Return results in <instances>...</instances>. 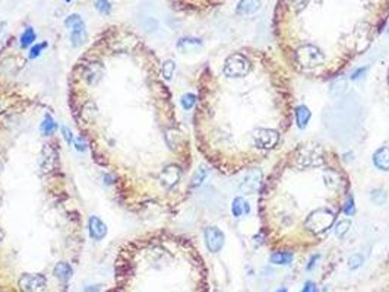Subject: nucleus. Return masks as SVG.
Wrapping results in <instances>:
<instances>
[{
  "label": "nucleus",
  "mask_w": 389,
  "mask_h": 292,
  "mask_svg": "<svg viewBox=\"0 0 389 292\" xmlns=\"http://www.w3.org/2000/svg\"><path fill=\"white\" fill-rule=\"evenodd\" d=\"M75 146H76V151H81V152H84L85 149H87V143H85V140H84V137H78L76 140H75Z\"/></svg>",
  "instance_id": "cd10ccee"
},
{
  "label": "nucleus",
  "mask_w": 389,
  "mask_h": 292,
  "mask_svg": "<svg viewBox=\"0 0 389 292\" xmlns=\"http://www.w3.org/2000/svg\"><path fill=\"white\" fill-rule=\"evenodd\" d=\"M56 129H57V123L53 120V117L50 114H46L44 116V120L41 123V132L44 135H52V133L56 132Z\"/></svg>",
  "instance_id": "2eb2a0df"
},
{
  "label": "nucleus",
  "mask_w": 389,
  "mask_h": 292,
  "mask_svg": "<svg viewBox=\"0 0 389 292\" xmlns=\"http://www.w3.org/2000/svg\"><path fill=\"white\" fill-rule=\"evenodd\" d=\"M88 228H89V235L92 240H103L107 235V225L98 218V216H91L88 221Z\"/></svg>",
  "instance_id": "423d86ee"
},
{
  "label": "nucleus",
  "mask_w": 389,
  "mask_h": 292,
  "mask_svg": "<svg viewBox=\"0 0 389 292\" xmlns=\"http://www.w3.org/2000/svg\"><path fill=\"white\" fill-rule=\"evenodd\" d=\"M100 291V286L98 285H95L94 288L92 286H88L87 289H85V292H98Z\"/></svg>",
  "instance_id": "7c9ffc66"
},
{
  "label": "nucleus",
  "mask_w": 389,
  "mask_h": 292,
  "mask_svg": "<svg viewBox=\"0 0 389 292\" xmlns=\"http://www.w3.org/2000/svg\"><path fill=\"white\" fill-rule=\"evenodd\" d=\"M180 178H181V168L178 165H176V164L167 165L159 174V183L167 190L176 187L178 184Z\"/></svg>",
  "instance_id": "20e7f679"
},
{
  "label": "nucleus",
  "mask_w": 389,
  "mask_h": 292,
  "mask_svg": "<svg viewBox=\"0 0 389 292\" xmlns=\"http://www.w3.org/2000/svg\"><path fill=\"white\" fill-rule=\"evenodd\" d=\"M202 47V41L199 38H192V37H186V38H180L177 43V49L183 53H189V52H194Z\"/></svg>",
  "instance_id": "1a4fd4ad"
},
{
  "label": "nucleus",
  "mask_w": 389,
  "mask_h": 292,
  "mask_svg": "<svg viewBox=\"0 0 389 292\" xmlns=\"http://www.w3.org/2000/svg\"><path fill=\"white\" fill-rule=\"evenodd\" d=\"M370 199H371V202L376 203V205H383L385 200H386V193H385L383 190H374V191L370 194Z\"/></svg>",
  "instance_id": "5701e85b"
},
{
  "label": "nucleus",
  "mask_w": 389,
  "mask_h": 292,
  "mask_svg": "<svg viewBox=\"0 0 389 292\" xmlns=\"http://www.w3.org/2000/svg\"><path fill=\"white\" fill-rule=\"evenodd\" d=\"M300 292H319V289H318V286H316L315 282L309 280V282L304 283V286H303V289Z\"/></svg>",
  "instance_id": "a878e982"
},
{
  "label": "nucleus",
  "mask_w": 389,
  "mask_h": 292,
  "mask_svg": "<svg viewBox=\"0 0 389 292\" xmlns=\"http://www.w3.org/2000/svg\"><path fill=\"white\" fill-rule=\"evenodd\" d=\"M348 194L350 180L336 154L318 143L299 145L275 165L261 191L264 232L322 241Z\"/></svg>",
  "instance_id": "f257e3e1"
},
{
  "label": "nucleus",
  "mask_w": 389,
  "mask_h": 292,
  "mask_svg": "<svg viewBox=\"0 0 389 292\" xmlns=\"http://www.w3.org/2000/svg\"><path fill=\"white\" fill-rule=\"evenodd\" d=\"M294 258V253L291 251H275L274 254H271L269 261L274 264H290Z\"/></svg>",
  "instance_id": "ddd939ff"
},
{
  "label": "nucleus",
  "mask_w": 389,
  "mask_h": 292,
  "mask_svg": "<svg viewBox=\"0 0 389 292\" xmlns=\"http://www.w3.org/2000/svg\"><path fill=\"white\" fill-rule=\"evenodd\" d=\"M205 237V245L211 253H218L224 245V234L217 226H208L204 232Z\"/></svg>",
  "instance_id": "39448f33"
},
{
  "label": "nucleus",
  "mask_w": 389,
  "mask_h": 292,
  "mask_svg": "<svg viewBox=\"0 0 389 292\" xmlns=\"http://www.w3.org/2000/svg\"><path fill=\"white\" fill-rule=\"evenodd\" d=\"M319 254H315V256H312V258H310V261H309V264H307V270H312L313 267H315V264H316V261L319 260Z\"/></svg>",
  "instance_id": "c85d7f7f"
},
{
  "label": "nucleus",
  "mask_w": 389,
  "mask_h": 292,
  "mask_svg": "<svg viewBox=\"0 0 389 292\" xmlns=\"http://www.w3.org/2000/svg\"><path fill=\"white\" fill-rule=\"evenodd\" d=\"M208 175V170L205 167H201L196 172H194L193 178H192V187H199L202 184V181L207 178Z\"/></svg>",
  "instance_id": "a211bd4d"
},
{
  "label": "nucleus",
  "mask_w": 389,
  "mask_h": 292,
  "mask_svg": "<svg viewBox=\"0 0 389 292\" xmlns=\"http://www.w3.org/2000/svg\"><path fill=\"white\" fill-rule=\"evenodd\" d=\"M361 264H363V257L360 254H354L348 260V267L350 269H358Z\"/></svg>",
  "instance_id": "393cba45"
},
{
  "label": "nucleus",
  "mask_w": 389,
  "mask_h": 292,
  "mask_svg": "<svg viewBox=\"0 0 389 292\" xmlns=\"http://www.w3.org/2000/svg\"><path fill=\"white\" fill-rule=\"evenodd\" d=\"M71 41L72 46L79 47L87 41V31L85 30H79V31H71Z\"/></svg>",
  "instance_id": "f3484780"
},
{
  "label": "nucleus",
  "mask_w": 389,
  "mask_h": 292,
  "mask_svg": "<svg viewBox=\"0 0 389 292\" xmlns=\"http://www.w3.org/2000/svg\"><path fill=\"white\" fill-rule=\"evenodd\" d=\"M53 273H54V276H56L59 280H62V282H68V280L72 277V275H73V269H72V266H71L69 263H66V261H60V263L56 264Z\"/></svg>",
  "instance_id": "9d476101"
},
{
  "label": "nucleus",
  "mask_w": 389,
  "mask_h": 292,
  "mask_svg": "<svg viewBox=\"0 0 389 292\" xmlns=\"http://www.w3.org/2000/svg\"><path fill=\"white\" fill-rule=\"evenodd\" d=\"M65 25L71 30V31H79V30H85V24L82 21V18L79 15H69L65 19Z\"/></svg>",
  "instance_id": "4468645a"
},
{
  "label": "nucleus",
  "mask_w": 389,
  "mask_h": 292,
  "mask_svg": "<svg viewBox=\"0 0 389 292\" xmlns=\"http://www.w3.org/2000/svg\"><path fill=\"white\" fill-rule=\"evenodd\" d=\"M35 38H37V35H35L34 30H33V28H27V30L22 33V35H21V47H22V49L30 47V46L35 41Z\"/></svg>",
  "instance_id": "dca6fc26"
},
{
  "label": "nucleus",
  "mask_w": 389,
  "mask_h": 292,
  "mask_svg": "<svg viewBox=\"0 0 389 292\" xmlns=\"http://www.w3.org/2000/svg\"><path fill=\"white\" fill-rule=\"evenodd\" d=\"M47 286V279L43 275L25 273L19 279L21 292H44Z\"/></svg>",
  "instance_id": "f03ea898"
},
{
  "label": "nucleus",
  "mask_w": 389,
  "mask_h": 292,
  "mask_svg": "<svg viewBox=\"0 0 389 292\" xmlns=\"http://www.w3.org/2000/svg\"><path fill=\"white\" fill-rule=\"evenodd\" d=\"M275 292H288L285 288H281V289H278V291H275Z\"/></svg>",
  "instance_id": "2f4dec72"
},
{
  "label": "nucleus",
  "mask_w": 389,
  "mask_h": 292,
  "mask_svg": "<svg viewBox=\"0 0 389 292\" xmlns=\"http://www.w3.org/2000/svg\"><path fill=\"white\" fill-rule=\"evenodd\" d=\"M262 181H264V174L261 170L258 168H252L246 172L242 184H240V189L243 193L249 194V193H258L262 187Z\"/></svg>",
  "instance_id": "7ed1b4c3"
},
{
  "label": "nucleus",
  "mask_w": 389,
  "mask_h": 292,
  "mask_svg": "<svg viewBox=\"0 0 389 292\" xmlns=\"http://www.w3.org/2000/svg\"><path fill=\"white\" fill-rule=\"evenodd\" d=\"M66 2H72V0H66Z\"/></svg>",
  "instance_id": "72a5a7b5"
},
{
  "label": "nucleus",
  "mask_w": 389,
  "mask_h": 292,
  "mask_svg": "<svg viewBox=\"0 0 389 292\" xmlns=\"http://www.w3.org/2000/svg\"><path fill=\"white\" fill-rule=\"evenodd\" d=\"M373 164L377 170L389 171V148L382 146L373 154Z\"/></svg>",
  "instance_id": "0eeeda50"
},
{
  "label": "nucleus",
  "mask_w": 389,
  "mask_h": 292,
  "mask_svg": "<svg viewBox=\"0 0 389 292\" xmlns=\"http://www.w3.org/2000/svg\"><path fill=\"white\" fill-rule=\"evenodd\" d=\"M364 72H366V68H360V69L354 70V72H353V76H351V79L354 81V79H358V78H361V73H364Z\"/></svg>",
  "instance_id": "c756f323"
},
{
  "label": "nucleus",
  "mask_w": 389,
  "mask_h": 292,
  "mask_svg": "<svg viewBox=\"0 0 389 292\" xmlns=\"http://www.w3.org/2000/svg\"><path fill=\"white\" fill-rule=\"evenodd\" d=\"M294 116H296V123L300 129H304L310 120V110L306 105H297L294 108Z\"/></svg>",
  "instance_id": "9b49d317"
},
{
  "label": "nucleus",
  "mask_w": 389,
  "mask_h": 292,
  "mask_svg": "<svg viewBox=\"0 0 389 292\" xmlns=\"http://www.w3.org/2000/svg\"><path fill=\"white\" fill-rule=\"evenodd\" d=\"M2 238H3V232H2V229H0V241H2Z\"/></svg>",
  "instance_id": "473e14b6"
},
{
  "label": "nucleus",
  "mask_w": 389,
  "mask_h": 292,
  "mask_svg": "<svg viewBox=\"0 0 389 292\" xmlns=\"http://www.w3.org/2000/svg\"><path fill=\"white\" fill-rule=\"evenodd\" d=\"M95 8L100 14H104V15L110 14V11H111V5H110L108 0H97Z\"/></svg>",
  "instance_id": "4be33fe9"
},
{
  "label": "nucleus",
  "mask_w": 389,
  "mask_h": 292,
  "mask_svg": "<svg viewBox=\"0 0 389 292\" xmlns=\"http://www.w3.org/2000/svg\"><path fill=\"white\" fill-rule=\"evenodd\" d=\"M62 135H63V139L66 140V143H71L72 140H73V136H72V132L66 127V126H63L62 127Z\"/></svg>",
  "instance_id": "bb28decb"
},
{
  "label": "nucleus",
  "mask_w": 389,
  "mask_h": 292,
  "mask_svg": "<svg viewBox=\"0 0 389 292\" xmlns=\"http://www.w3.org/2000/svg\"><path fill=\"white\" fill-rule=\"evenodd\" d=\"M180 104L184 110H192L193 105L196 104V97H194L193 94H184L180 100Z\"/></svg>",
  "instance_id": "aec40b11"
},
{
  "label": "nucleus",
  "mask_w": 389,
  "mask_h": 292,
  "mask_svg": "<svg viewBox=\"0 0 389 292\" xmlns=\"http://www.w3.org/2000/svg\"><path fill=\"white\" fill-rule=\"evenodd\" d=\"M49 44L44 41V43H40V44H34V47L31 49V53H30V59H37L40 54H41V52L47 47Z\"/></svg>",
  "instance_id": "b1692460"
},
{
  "label": "nucleus",
  "mask_w": 389,
  "mask_h": 292,
  "mask_svg": "<svg viewBox=\"0 0 389 292\" xmlns=\"http://www.w3.org/2000/svg\"><path fill=\"white\" fill-rule=\"evenodd\" d=\"M261 0H240L236 12L239 15H250L255 14L256 11H259L261 8Z\"/></svg>",
  "instance_id": "6e6552de"
},
{
  "label": "nucleus",
  "mask_w": 389,
  "mask_h": 292,
  "mask_svg": "<svg viewBox=\"0 0 389 292\" xmlns=\"http://www.w3.org/2000/svg\"><path fill=\"white\" fill-rule=\"evenodd\" d=\"M161 70H162V76H164V79L170 81L171 76H173V73H174V70H176V63H174L173 60H165V62L162 63V66H161Z\"/></svg>",
  "instance_id": "6ab92c4d"
},
{
  "label": "nucleus",
  "mask_w": 389,
  "mask_h": 292,
  "mask_svg": "<svg viewBox=\"0 0 389 292\" xmlns=\"http://www.w3.org/2000/svg\"><path fill=\"white\" fill-rule=\"evenodd\" d=\"M342 212H344L345 215H353V213H354V197H353V194H348V197L344 200Z\"/></svg>",
  "instance_id": "412c9836"
},
{
  "label": "nucleus",
  "mask_w": 389,
  "mask_h": 292,
  "mask_svg": "<svg viewBox=\"0 0 389 292\" xmlns=\"http://www.w3.org/2000/svg\"><path fill=\"white\" fill-rule=\"evenodd\" d=\"M249 212H250V206H249V203L243 197H236L233 200V205H231V213H233V216L240 218L243 215H248Z\"/></svg>",
  "instance_id": "f8f14e48"
}]
</instances>
